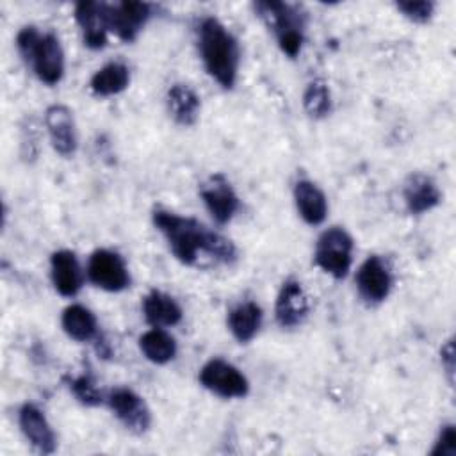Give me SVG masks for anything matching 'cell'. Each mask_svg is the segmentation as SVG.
I'll return each instance as SVG.
<instances>
[{
	"instance_id": "obj_25",
	"label": "cell",
	"mask_w": 456,
	"mask_h": 456,
	"mask_svg": "<svg viewBox=\"0 0 456 456\" xmlns=\"http://www.w3.org/2000/svg\"><path fill=\"white\" fill-rule=\"evenodd\" d=\"M303 107L310 118L321 119L331 112V94L324 80H312L303 93Z\"/></svg>"
},
{
	"instance_id": "obj_11",
	"label": "cell",
	"mask_w": 456,
	"mask_h": 456,
	"mask_svg": "<svg viewBox=\"0 0 456 456\" xmlns=\"http://www.w3.org/2000/svg\"><path fill=\"white\" fill-rule=\"evenodd\" d=\"M201 200L217 224H226L232 221L239 210V198L232 189L230 182L223 175L210 176L200 189Z\"/></svg>"
},
{
	"instance_id": "obj_3",
	"label": "cell",
	"mask_w": 456,
	"mask_h": 456,
	"mask_svg": "<svg viewBox=\"0 0 456 456\" xmlns=\"http://www.w3.org/2000/svg\"><path fill=\"white\" fill-rule=\"evenodd\" d=\"M16 48L41 82L48 86L61 82L64 75V50L53 32H39L36 27L27 25L16 36Z\"/></svg>"
},
{
	"instance_id": "obj_17",
	"label": "cell",
	"mask_w": 456,
	"mask_h": 456,
	"mask_svg": "<svg viewBox=\"0 0 456 456\" xmlns=\"http://www.w3.org/2000/svg\"><path fill=\"white\" fill-rule=\"evenodd\" d=\"M294 201L301 219L312 226L321 224L328 214L324 192L312 180H297L294 185Z\"/></svg>"
},
{
	"instance_id": "obj_28",
	"label": "cell",
	"mask_w": 456,
	"mask_h": 456,
	"mask_svg": "<svg viewBox=\"0 0 456 456\" xmlns=\"http://www.w3.org/2000/svg\"><path fill=\"white\" fill-rule=\"evenodd\" d=\"M431 454H442V456H456V429L452 424H447L442 428L440 436L431 451Z\"/></svg>"
},
{
	"instance_id": "obj_18",
	"label": "cell",
	"mask_w": 456,
	"mask_h": 456,
	"mask_svg": "<svg viewBox=\"0 0 456 456\" xmlns=\"http://www.w3.org/2000/svg\"><path fill=\"white\" fill-rule=\"evenodd\" d=\"M142 314L148 324L153 328L175 326L182 321V308L169 294L162 290H151L142 299Z\"/></svg>"
},
{
	"instance_id": "obj_8",
	"label": "cell",
	"mask_w": 456,
	"mask_h": 456,
	"mask_svg": "<svg viewBox=\"0 0 456 456\" xmlns=\"http://www.w3.org/2000/svg\"><path fill=\"white\" fill-rule=\"evenodd\" d=\"M354 281L360 297L367 305H379L390 294L392 273L388 264L381 256L370 255L358 267Z\"/></svg>"
},
{
	"instance_id": "obj_5",
	"label": "cell",
	"mask_w": 456,
	"mask_h": 456,
	"mask_svg": "<svg viewBox=\"0 0 456 456\" xmlns=\"http://www.w3.org/2000/svg\"><path fill=\"white\" fill-rule=\"evenodd\" d=\"M314 260L326 274L337 280L344 278L353 262V237L342 226L324 230L315 242Z\"/></svg>"
},
{
	"instance_id": "obj_24",
	"label": "cell",
	"mask_w": 456,
	"mask_h": 456,
	"mask_svg": "<svg viewBox=\"0 0 456 456\" xmlns=\"http://www.w3.org/2000/svg\"><path fill=\"white\" fill-rule=\"evenodd\" d=\"M139 347L142 354L157 365H164L171 362L176 354L175 338L162 328H151L146 333H142L139 337Z\"/></svg>"
},
{
	"instance_id": "obj_27",
	"label": "cell",
	"mask_w": 456,
	"mask_h": 456,
	"mask_svg": "<svg viewBox=\"0 0 456 456\" xmlns=\"http://www.w3.org/2000/svg\"><path fill=\"white\" fill-rule=\"evenodd\" d=\"M395 7L408 20H411L415 23H424V21H428L431 18L435 4L433 2H426V0H420V2H397Z\"/></svg>"
},
{
	"instance_id": "obj_4",
	"label": "cell",
	"mask_w": 456,
	"mask_h": 456,
	"mask_svg": "<svg viewBox=\"0 0 456 456\" xmlns=\"http://www.w3.org/2000/svg\"><path fill=\"white\" fill-rule=\"evenodd\" d=\"M256 14L274 32L278 46L289 57H297L305 39V16L285 2H256Z\"/></svg>"
},
{
	"instance_id": "obj_16",
	"label": "cell",
	"mask_w": 456,
	"mask_h": 456,
	"mask_svg": "<svg viewBox=\"0 0 456 456\" xmlns=\"http://www.w3.org/2000/svg\"><path fill=\"white\" fill-rule=\"evenodd\" d=\"M50 276L55 290L64 296L71 297L75 296L84 281L80 264L73 251L69 249H59L53 251L50 256Z\"/></svg>"
},
{
	"instance_id": "obj_21",
	"label": "cell",
	"mask_w": 456,
	"mask_h": 456,
	"mask_svg": "<svg viewBox=\"0 0 456 456\" xmlns=\"http://www.w3.org/2000/svg\"><path fill=\"white\" fill-rule=\"evenodd\" d=\"M262 308L253 301H244L235 305L228 312V328L235 340L240 344L249 342L262 326Z\"/></svg>"
},
{
	"instance_id": "obj_13",
	"label": "cell",
	"mask_w": 456,
	"mask_h": 456,
	"mask_svg": "<svg viewBox=\"0 0 456 456\" xmlns=\"http://www.w3.org/2000/svg\"><path fill=\"white\" fill-rule=\"evenodd\" d=\"M151 16V5L144 2H118L109 4V23L123 41H134Z\"/></svg>"
},
{
	"instance_id": "obj_22",
	"label": "cell",
	"mask_w": 456,
	"mask_h": 456,
	"mask_svg": "<svg viewBox=\"0 0 456 456\" xmlns=\"http://www.w3.org/2000/svg\"><path fill=\"white\" fill-rule=\"evenodd\" d=\"M61 326H62L64 333L77 342L91 340L98 330L94 314L82 305L66 306L61 315Z\"/></svg>"
},
{
	"instance_id": "obj_10",
	"label": "cell",
	"mask_w": 456,
	"mask_h": 456,
	"mask_svg": "<svg viewBox=\"0 0 456 456\" xmlns=\"http://www.w3.org/2000/svg\"><path fill=\"white\" fill-rule=\"evenodd\" d=\"M75 20L82 30L84 45L91 50H100L107 45V34L110 32L109 23V4L103 2H78L75 5Z\"/></svg>"
},
{
	"instance_id": "obj_14",
	"label": "cell",
	"mask_w": 456,
	"mask_h": 456,
	"mask_svg": "<svg viewBox=\"0 0 456 456\" xmlns=\"http://www.w3.org/2000/svg\"><path fill=\"white\" fill-rule=\"evenodd\" d=\"M45 123L52 148L62 157L73 155L77 150V125L73 112L66 105H50L45 112Z\"/></svg>"
},
{
	"instance_id": "obj_20",
	"label": "cell",
	"mask_w": 456,
	"mask_h": 456,
	"mask_svg": "<svg viewBox=\"0 0 456 456\" xmlns=\"http://www.w3.org/2000/svg\"><path fill=\"white\" fill-rule=\"evenodd\" d=\"M166 103H167V110L173 116V119L178 125L189 126L194 125L200 114V96L196 94L194 89H191L185 84H173L167 89V96H166Z\"/></svg>"
},
{
	"instance_id": "obj_15",
	"label": "cell",
	"mask_w": 456,
	"mask_h": 456,
	"mask_svg": "<svg viewBox=\"0 0 456 456\" xmlns=\"http://www.w3.org/2000/svg\"><path fill=\"white\" fill-rule=\"evenodd\" d=\"M18 422H20L21 433L32 444V447H36L43 454H52L55 451L57 447L55 433L48 424L45 413L36 404H30V403L23 404L20 408Z\"/></svg>"
},
{
	"instance_id": "obj_6",
	"label": "cell",
	"mask_w": 456,
	"mask_h": 456,
	"mask_svg": "<svg viewBox=\"0 0 456 456\" xmlns=\"http://www.w3.org/2000/svg\"><path fill=\"white\" fill-rule=\"evenodd\" d=\"M198 378L207 390L224 399L244 397L249 392V383L246 376L235 365L223 358L208 360L201 367Z\"/></svg>"
},
{
	"instance_id": "obj_23",
	"label": "cell",
	"mask_w": 456,
	"mask_h": 456,
	"mask_svg": "<svg viewBox=\"0 0 456 456\" xmlns=\"http://www.w3.org/2000/svg\"><path fill=\"white\" fill-rule=\"evenodd\" d=\"M130 71L123 62H109L91 77V91L98 96H112L128 87Z\"/></svg>"
},
{
	"instance_id": "obj_2",
	"label": "cell",
	"mask_w": 456,
	"mask_h": 456,
	"mask_svg": "<svg viewBox=\"0 0 456 456\" xmlns=\"http://www.w3.org/2000/svg\"><path fill=\"white\" fill-rule=\"evenodd\" d=\"M198 48L207 73L224 89H232L237 82L240 50L233 34L212 16L198 25Z\"/></svg>"
},
{
	"instance_id": "obj_1",
	"label": "cell",
	"mask_w": 456,
	"mask_h": 456,
	"mask_svg": "<svg viewBox=\"0 0 456 456\" xmlns=\"http://www.w3.org/2000/svg\"><path fill=\"white\" fill-rule=\"evenodd\" d=\"M153 224L164 235L176 260L185 265H205L207 262L230 264L237 256L230 239L192 217L157 208L153 212Z\"/></svg>"
},
{
	"instance_id": "obj_7",
	"label": "cell",
	"mask_w": 456,
	"mask_h": 456,
	"mask_svg": "<svg viewBox=\"0 0 456 456\" xmlns=\"http://www.w3.org/2000/svg\"><path fill=\"white\" fill-rule=\"evenodd\" d=\"M89 281L107 292H121L130 285V274L125 260L110 249H96L87 262Z\"/></svg>"
},
{
	"instance_id": "obj_12",
	"label": "cell",
	"mask_w": 456,
	"mask_h": 456,
	"mask_svg": "<svg viewBox=\"0 0 456 456\" xmlns=\"http://www.w3.org/2000/svg\"><path fill=\"white\" fill-rule=\"evenodd\" d=\"M308 310L310 303L301 281L294 278L285 280L274 303L276 322L281 328H297L306 319Z\"/></svg>"
},
{
	"instance_id": "obj_19",
	"label": "cell",
	"mask_w": 456,
	"mask_h": 456,
	"mask_svg": "<svg viewBox=\"0 0 456 456\" xmlns=\"http://www.w3.org/2000/svg\"><path fill=\"white\" fill-rule=\"evenodd\" d=\"M404 203L411 214H424L440 203V191L436 183L426 175H411L403 189Z\"/></svg>"
},
{
	"instance_id": "obj_9",
	"label": "cell",
	"mask_w": 456,
	"mask_h": 456,
	"mask_svg": "<svg viewBox=\"0 0 456 456\" xmlns=\"http://www.w3.org/2000/svg\"><path fill=\"white\" fill-rule=\"evenodd\" d=\"M107 404L118 420L134 433L148 431L151 424V413L144 399L130 388L119 387L107 395Z\"/></svg>"
},
{
	"instance_id": "obj_26",
	"label": "cell",
	"mask_w": 456,
	"mask_h": 456,
	"mask_svg": "<svg viewBox=\"0 0 456 456\" xmlns=\"http://www.w3.org/2000/svg\"><path fill=\"white\" fill-rule=\"evenodd\" d=\"M69 390L86 406H98L103 401H107L100 392V388L96 387V383L93 381V378H89L87 374L69 379Z\"/></svg>"
},
{
	"instance_id": "obj_29",
	"label": "cell",
	"mask_w": 456,
	"mask_h": 456,
	"mask_svg": "<svg viewBox=\"0 0 456 456\" xmlns=\"http://www.w3.org/2000/svg\"><path fill=\"white\" fill-rule=\"evenodd\" d=\"M442 365L449 376V383H452V372H454V344L452 340H447L442 347Z\"/></svg>"
}]
</instances>
